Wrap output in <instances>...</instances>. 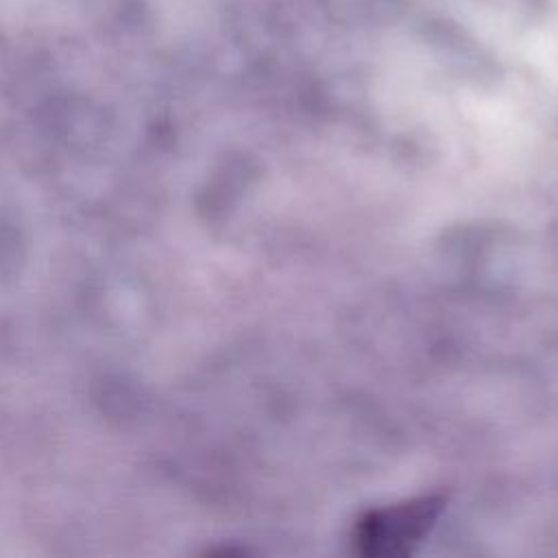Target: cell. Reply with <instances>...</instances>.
Here are the masks:
<instances>
[{
	"label": "cell",
	"instance_id": "obj_1",
	"mask_svg": "<svg viewBox=\"0 0 558 558\" xmlns=\"http://www.w3.org/2000/svg\"><path fill=\"white\" fill-rule=\"evenodd\" d=\"M440 510V497H418L373 510L355 523V547L366 556L410 554L429 534Z\"/></svg>",
	"mask_w": 558,
	"mask_h": 558
}]
</instances>
